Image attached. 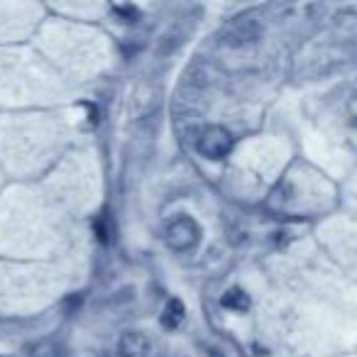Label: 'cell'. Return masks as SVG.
I'll return each instance as SVG.
<instances>
[{"mask_svg":"<svg viewBox=\"0 0 357 357\" xmlns=\"http://www.w3.org/2000/svg\"><path fill=\"white\" fill-rule=\"evenodd\" d=\"M196 149L206 159H223L233 149V135L223 125H206L196 139Z\"/></svg>","mask_w":357,"mask_h":357,"instance_id":"6da1fadb","label":"cell"},{"mask_svg":"<svg viewBox=\"0 0 357 357\" xmlns=\"http://www.w3.org/2000/svg\"><path fill=\"white\" fill-rule=\"evenodd\" d=\"M257 35H259L257 22L238 20L228 30V35H225V42H228L230 47H240V45H248V42H255V40H257Z\"/></svg>","mask_w":357,"mask_h":357,"instance_id":"277c9868","label":"cell"},{"mask_svg":"<svg viewBox=\"0 0 357 357\" xmlns=\"http://www.w3.org/2000/svg\"><path fill=\"white\" fill-rule=\"evenodd\" d=\"M184 316H186V308H184V303H181V298H172L162 311V326L167 328V331H174V328L181 326Z\"/></svg>","mask_w":357,"mask_h":357,"instance_id":"5b68a950","label":"cell"},{"mask_svg":"<svg viewBox=\"0 0 357 357\" xmlns=\"http://www.w3.org/2000/svg\"><path fill=\"white\" fill-rule=\"evenodd\" d=\"M113 13H115V15L123 17L125 22H137V17H139L137 8H132V6H115Z\"/></svg>","mask_w":357,"mask_h":357,"instance_id":"52a82bcc","label":"cell"},{"mask_svg":"<svg viewBox=\"0 0 357 357\" xmlns=\"http://www.w3.org/2000/svg\"><path fill=\"white\" fill-rule=\"evenodd\" d=\"M118 352H120V357H147L149 355L147 335H142V333H137V331L123 333V337H120V342H118Z\"/></svg>","mask_w":357,"mask_h":357,"instance_id":"3957f363","label":"cell"},{"mask_svg":"<svg viewBox=\"0 0 357 357\" xmlns=\"http://www.w3.org/2000/svg\"><path fill=\"white\" fill-rule=\"evenodd\" d=\"M220 303H223V306L228 308V311H238V313H245L250 306H252L250 296L240 287L228 289V291L223 294V298H220Z\"/></svg>","mask_w":357,"mask_h":357,"instance_id":"8992f818","label":"cell"},{"mask_svg":"<svg viewBox=\"0 0 357 357\" xmlns=\"http://www.w3.org/2000/svg\"><path fill=\"white\" fill-rule=\"evenodd\" d=\"M164 240H167V245L174 252H189V250H194L196 245H199L201 228L194 218H186L184 215V218H176L167 225Z\"/></svg>","mask_w":357,"mask_h":357,"instance_id":"7a4b0ae2","label":"cell"}]
</instances>
